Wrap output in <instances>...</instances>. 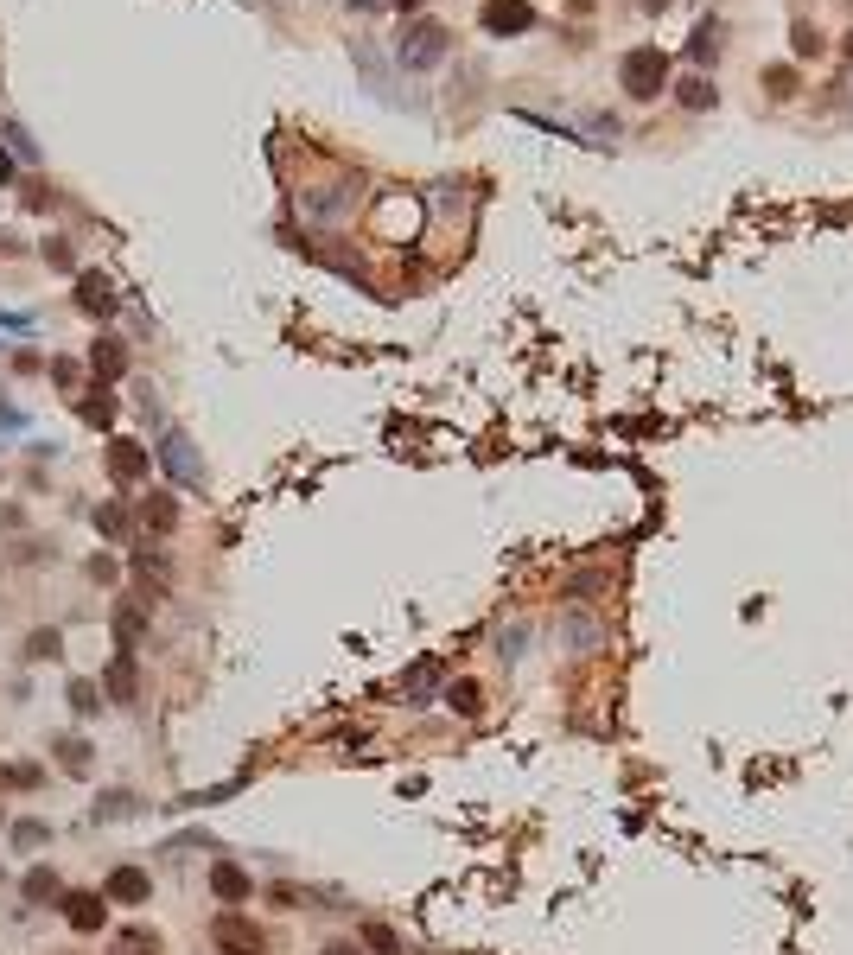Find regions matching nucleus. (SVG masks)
Wrapping results in <instances>:
<instances>
[{
    "instance_id": "nucleus-1",
    "label": "nucleus",
    "mask_w": 853,
    "mask_h": 955,
    "mask_svg": "<svg viewBox=\"0 0 853 955\" xmlns=\"http://www.w3.org/2000/svg\"><path fill=\"white\" fill-rule=\"evenodd\" d=\"M211 949H217V955H268V930H261L249 911L223 905V911L211 917Z\"/></svg>"
},
{
    "instance_id": "nucleus-2",
    "label": "nucleus",
    "mask_w": 853,
    "mask_h": 955,
    "mask_svg": "<svg viewBox=\"0 0 853 955\" xmlns=\"http://www.w3.org/2000/svg\"><path fill=\"white\" fill-rule=\"evenodd\" d=\"M51 911H58L77 936H102V930H109V911H115V905L96 892V885H64V898H58Z\"/></svg>"
},
{
    "instance_id": "nucleus-3",
    "label": "nucleus",
    "mask_w": 853,
    "mask_h": 955,
    "mask_svg": "<svg viewBox=\"0 0 853 955\" xmlns=\"http://www.w3.org/2000/svg\"><path fill=\"white\" fill-rule=\"evenodd\" d=\"M102 465H109V484L115 491H141L147 484V472H153V446H141V440H115L102 446Z\"/></svg>"
},
{
    "instance_id": "nucleus-4",
    "label": "nucleus",
    "mask_w": 853,
    "mask_h": 955,
    "mask_svg": "<svg viewBox=\"0 0 853 955\" xmlns=\"http://www.w3.org/2000/svg\"><path fill=\"white\" fill-rule=\"evenodd\" d=\"M109 905H128V911H141V905H153V873L147 866H134V860H121V866H109V879L96 885Z\"/></svg>"
},
{
    "instance_id": "nucleus-5",
    "label": "nucleus",
    "mask_w": 853,
    "mask_h": 955,
    "mask_svg": "<svg viewBox=\"0 0 853 955\" xmlns=\"http://www.w3.org/2000/svg\"><path fill=\"white\" fill-rule=\"evenodd\" d=\"M128 567H134V599H147V605H160V593H166V580H172V554L160 548V542H141L128 554Z\"/></svg>"
},
{
    "instance_id": "nucleus-6",
    "label": "nucleus",
    "mask_w": 853,
    "mask_h": 955,
    "mask_svg": "<svg viewBox=\"0 0 853 955\" xmlns=\"http://www.w3.org/2000/svg\"><path fill=\"white\" fill-rule=\"evenodd\" d=\"M96 688H102V701L134 707V694H141V669H134V650H115V656H109V669L96 675Z\"/></svg>"
},
{
    "instance_id": "nucleus-7",
    "label": "nucleus",
    "mask_w": 853,
    "mask_h": 955,
    "mask_svg": "<svg viewBox=\"0 0 853 955\" xmlns=\"http://www.w3.org/2000/svg\"><path fill=\"white\" fill-rule=\"evenodd\" d=\"M147 624H153V605L147 599H121L115 612H109V631H115V650H141V637H147Z\"/></svg>"
},
{
    "instance_id": "nucleus-8",
    "label": "nucleus",
    "mask_w": 853,
    "mask_h": 955,
    "mask_svg": "<svg viewBox=\"0 0 853 955\" xmlns=\"http://www.w3.org/2000/svg\"><path fill=\"white\" fill-rule=\"evenodd\" d=\"M669 83V58L663 51H631V58H624V90L631 96H656Z\"/></svg>"
},
{
    "instance_id": "nucleus-9",
    "label": "nucleus",
    "mask_w": 853,
    "mask_h": 955,
    "mask_svg": "<svg viewBox=\"0 0 853 955\" xmlns=\"http://www.w3.org/2000/svg\"><path fill=\"white\" fill-rule=\"evenodd\" d=\"M153 453H160V465H166V472L179 478V484H191V491H198V484H204V465L191 459V440H185L179 427H166V440L153 446Z\"/></svg>"
},
{
    "instance_id": "nucleus-10",
    "label": "nucleus",
    "mask_w": 853,
    "mask_h": 955,
    "mask_svg": "<svg viewBox=\"0 0 853 955\" xmlns=\"http://www.w3.org/2000/svg\"><path fill=\"white\" fill-rule=\"evenodd\" d=\"M51 764H58L64 777H90L96 771V745L83 733H51Z\"/></svg>"
},
{
    "instance_id": "nucleus-11",
    "label": "nucleus",
    "mask_w": 853,
    "mask_h": 955,
    "mask_svg": "<svg viewBox=\"0 0 853 955\" xmlns=\"http://www.w3.org/2000/svg\"><path fill=\"white\" fill-rule=\"evenodd\" d=\"M134 523H141L147 535H160V542H166V535L179 529V497H172V491H147L141 503H134Z\"/></svg>"
},
{
    "instance_id": "nucleus-12",
    "label": "nucleus",
    "mask_w": 853,
    "mask_h": 955,
    "mask_svg": "<svg viewBox=\"0 0 853 955\" xmlns=\"http://www.w3.org/2000/svg\"><path fill=\"white\" fill-rule=\"evenodd\" d=\"M204 885H211V898H217V905H242V898H255V879L242 873L236 860H211Z\"/></svg>"
},
{
    "instance_id": "nucleus-13",
    "label": "nucleus",
    "mask_w": 853,
    "mask_h": 955,
    "mask_svg": "<svg viewBox=\"0 0 853 955\" xmlns=\"http://www.w3.org/2000/svg\"><path fill=\"white\" fill-rule=\"evenodd\" d=\"M535 26V7L529 0H484V32L510 39V32H529Z\"/></svg>"
},
{
    "instance_id": "nucleus-14",
    "label": "nucleus",
    "mask_w": 853,
    "mask_h": 955,
    "mask_svg": "<svg viewBox=\"0 0 853 955\" xmlns=\"http://www.w3.org/2000/svg\"><path fill=\"white\" fill-rule=\"evenodd\" d=\"M20 898H26L32 911H51V905L64 898V879H58V866H45V860H39V866H32V873L20 879Z\"/></svg>"
},
{
    "instance_id": "nucleus-15",
    "label": "nucleus",
    "mask_w": 853,
    "mask_h": 955,
    "mask_svg": "<svg viewBox=\"0 0 853 955\" xmlns=\"http://www.w3.org/2000/svg\"><path fill=\"white\" fill-rule=\"evenodd\" d=\"M109 955H166V936L153 924H121L109 930Z\"/></svg>"
},
{
    "instance_id": "nucleus-16",
    "label": "nucleus",
    "mask_w": 853,
    "mask_h": 955,
    "mask_svg": "<svg viewBox=\"0 0 853 955\" xmlns=\"http://www.w3.org/2000/svg\"><path fill=\"white\" fill-rule=\"evenodd\" d=\"M77 306L90 312V319H109V312H115V281H109V274H96V268H83L77 274Z\"/></svg>"
},
{
    "instance_id": "nucleus-17",
    "label": "nucleus",
    "mask_w": 853,
    "mask_h": 955,
    "mask_svg": "<svg viewBox=\"0 0 853 955\" xmlns=\"http://www.w3.org/2000/svg\"><path fill=\"white\" fill-rule=\"evenodd\" d=\"M90 370H96V382H109V389H115V382L128 376V344H121V338H96L90 344Z\"/></svg>"
},
{
    "instance_id": "nucleus-18",
    "label": "nucleus",
    "mask_w": 853,
    "mask_h": 955,
    "mask_svg": "<svg viewBox=\"0 0 853 955\" xmlns=\"http://www.w3.org/2000/svg\"><path fill=\"white\" fill-rule=\"evenodd\" d=\"M440 51H446V32L427 20V26H414L408 39H402V64H414V71H421V64H433Z\"/></svg>"
},
{
    "instance_id": "nucleus-19",
    "label": "nucleus",
    "mask_w": 853,
    "mask_h": 955,
    "mask_svg": "<svg viewBox=\"0 0 853 955\" xmlns=\"http://www.w3.org/2000/svg\"><path fill=\"white\" fill-rule=\"evenodd\" d=\"M77 395H83V402H77V414H83L90 427H115L121 402H115V389H109V382H96V389H77Z\"/></svg>"
},
{
    "instance_id": "nucleus-20",
    "label": "nucleus",
    "mask_w": 853,
    "mask_h": 955,
    "mask_svg": "<svg viewBox=\"0 0 853 955\" xmlns=\"http://www.w3.org/2000/svg\"><path fill=\"white\" fill-rule=\"evenodd\" d=\"M128 529H134V510L121 497H102L96 503V535L102 542H128Z\"/></svg>"
},
{
    "instance_id": "nucleus-21",
    "label": "nucleus",
    "mask_w": 853,
    "mask_h": 955,
    "mask_svg": "<svg viewBox=\"0 0 853 955\" xmlns=\"http://www.w3.org/2000/svg\"><path fill=\"white\" fill-rule=\"evenodd\" d=\"M20 656H26V663H58V656H64V631H58V624H39V631H26Z\"/></svg>"
},
{
    "instance_id": "nucleus-22",
    "label": "nucleus",
    "mask_w": 853,
    "mask_h": 955,
    "mask_svg": "<svg viewBox=\"0 0 853 955\" xmlns=\"http://www.w3.org/2000/svg\"><path fill=\"white\" fill-rule=\"evenodd\" d=\"M64 701H71V714H77V720H96L102 707H109V701H102V688L90 682V675H71V688H64Z\"/></svg>"
},
{
    "instance_id": "nucleus-23",
    "label": "nucleus",
    "mask_w": 853,
    "mask_h": 955,
    "mask_svg": "<svg viewBox=\"0 0 853 955\" xmlns=\"http://www.w3.org/2000/svg\"><path fill=\"white\" fill-rule=\"evenodd\" d=\"M134 809H141V796H134V790H102L90 803V822H121V815H134Z\"/></svg>"
},
{
    "instance_id": "nucleus-24",
    "label": "nucleus",
    "mask_w": 853,
    "mask_h": 955,
    "mask_svg": "<svg viewBox=\"0 0 853 955\" xmlns=\"http://www.w3.org/2000/svg\"><path fill=\"white\" fill-rule=\"evenodd\" d=\"M7 835H13L20 854H39V847L51 841V822H45V815H26V822H7Z\"/></svg>"
},
{
    "instance_id": "nucleus-25",
    "label": "nucleus",
    "mask_w": 853,
    "mask_h": 955,
    "mask_svg": "<svg viewBox=\"0 0 853 955\" xmlns=\"http://www.w3.org/2000/svg\"><path fill=\"white\" fill-rule=\"evenodd\" d=\"M446 707H452L459 720H478V714H484V688H478V682H452V688H446Z\"/></svg>"
},
{
    "instance_id": "nucleus-26",
    "label": "nucleus",
    "mask_w": 853,
    "mask_h": 955,
    "mask_svg": "<svg viewBox=\"0 0 853 955\" xmlns=\"http://www.w3.org/2000/svg\"><path fill=\"white\" fill-rule=\"evenodd\" d=\"M357 943L370 949V955H402V936H395L389 924H363V930H357Z\"/></svg>"
},
{
    "instance_id": "nucleus-27",
    "label": "nucleus",
    "mask_w": 853,
    "mask_h": 955,
    "mask_svg": "<svg viewBox=\"0 0 853 955\" xmlns=\"http://www.w3.org/2000/svg\"><path fill=\"white\" fill-rule=\"evenodd\" d=\"M0 784H7V790H39L45 771H39V764H0Z\"/></svg>"
},
{
    "instance_id": "nucleus-28",
    "label": "nucleus",
    "mask_w": 853,
    "mask_h": 955,
    "mask_svg": "<svg viewBox=\"0 0 853 955\" xmlns=\"http://www.w3.org/2000/svg\"><path fill=\"white\" fill-rule=\"evenodd\" d=\"M39 255H45V268H64V274H77V249H71L64 236H45V249H39Z\"/></svg>"
},
{
    "instance_id": "nucleus-29",
    "label": "nucleus",
    "mask_w": 853,
    "mask_h": 955,
    "mask_svg": "<svg viewBox=\"0 0 853 955\" xmlns=\"http://www.w3.org/2000/svg\"><path fill=\"white\" fill-rule=\"evenodd\" d=\"M90 580L96 586H115L121 580V561H115V554H90Z\"/></svg>"
},
{
    "instance_id": "nucleus-30",
    "label": "nucleus",
    "mask_w": 853,
    "mask_h": 955,
    "mask_svg": "<svg viewBox=\"0 0 853 955\" xmlns=\"http://www.w3.org/2000/svg\"><path fill=\"white\" fill-rule=\"evenodd\" d=\"M268 898H274V911H300V905H306L300 885H268Z\"/></svg>"
},
{
    "instance_id": "nucleus-31",
    "label": "nucleus",
    "mask_w": 853,
    "mask_h": 955,
    "mask_svg": "<svg viewBox=\"0 0 853 955\" xmlns=\"http://www.w3.org/2000/svg\"><path fill=\"white\" fill-rule=\"evenodd\" d=\"M51 382H58V389H71V395H77V382H83V370H77V363H51Z\"/></svg>"
},
{
    "instance_id": "nucleus-32",
    "label": "nucleus",
    "mask_w": 853,
    "mask_h": 955,
    "mask_svg": "<svg viewBox=\"0 0 853 955\" xmlns=\"http://www.w3.org/2000/svg\"><path fill=\"white\" fill-rule=\"evenodd\" d=\"M7 141H13V153H20V160H39V147H32L26 128H13V121H7Z\"/></svg>"
},
{
    "instance_id": "nucleus-33",
    "label": "nucleus",
    "mask_w": 853,
    "mask_h": 955,
    "mask_svg": "<svg viewBox=\"0 0 853 955\" xmlns=\"http://www.w3.org/2000/svg\"><path fill=\"white\" fill-rule=\"evenodd\" d=\"M319 955H370V949H363V943H351V936H338V943H325Z\"/></svg>"
},
{
    "instance_id": "nucleus-34",
    "label": "nucleus",
    "mask_w": 853,
    "mask_h": 955,
    "mask_svg": "<svg viewBox=\"0 0 853 955\" xmlns=\"http://www.w3.org/2000/svg\"><path fill=\"white\" fill-rule=\"evenodd\" d=\"M7 179H13V153L0 147V185H7Z\"/></svg>"
},
{
    "instance_id": "nucleus-35",
    "label": "nucleus",
    "mask_w": 853,
    "mask_h": 955,
    "mask_svg": "<svg viewBox=\"0 0 853 955\" xmlns=\"http://www.w3.org/2000/svg\"><path fill=\"white\" fill-rule=\"evenodd\" d=\"M0 828H7V803H0Z\"/></svg>"
},
{
    "instance_id": "nucleus-36",
    "label": "nucleus",
    "mask_w": 853,
    "mask_h": 955,
    "mask_svg": "<svg viewBox=\"0 0 853 955\" xmlns=\"http://www.w3.org/2000/svg\"><path fill=\"white\" fill-rule=\"evenodd\" d=\"M51 955H77V949H51Z\"/></svg>"
},
{
    "instance_id": "nucleus-37",
    "label": "nucleus",
    "mask_w": 853,
    "mask_h": 955,
    "mask_svg": "<svg viewBox=\"0 0 853 955\" xmlns=\"http://www.w3.org/2000/svg\"><path fill=\"white\" fill-rule=\"evenodd\" d=\"M402 7H414V0H402Z\"/></svg>"
},
{
    "instance_id": "nucleus-38",
    "label": "nucleus",
    "mask_w": 853,
    "mask_h": 955,
    "mask_svg": "<svg viewBox=\"0 0 853 955\" xmlns=\"http://www.w3.org/2000/svg\"><path fill=\"white\" fill-rule=\"evenodd\" d=\"M0 879H7V873H0Z\"/></svg>"
}]
</instances>
